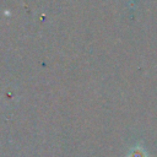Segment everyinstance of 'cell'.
Here are the masks:
<instances>
[{"label": "cell", "mask_w": 157, "mask_h": 157, "mask_svg": "<svg viewBox=\"0 0 157 157\" xmlns=\"http://www.w3.org/2000/svg\"><path fill=\"white\" fill-rule=\"evenodd\" d=\"M129 157H147V155H146V152H145L144 148H141V147H136V148L131 150Z\"/></svg>", "instance_id": "6da1fadb"}]
</instances>
